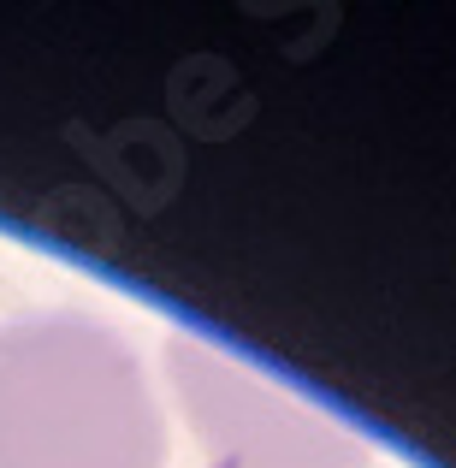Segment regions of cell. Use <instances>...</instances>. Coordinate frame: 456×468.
Segmentation results:
<instances>
[{
    "label": "cell",
    "mask_w": 456,
    "mask_h": 468,
    "mask_svg": "<svg viewBox=\"0 0 456 468\" xmlns=\"http://www.w3.org/2000/svg\"><path fill=\"white\" fill-rule=\"evenodd\" d=\"M160 410L131 338L83 309L0 326V468H166Z\"/></svg>",
    "instance_id": "6da1fadb"
},
{
    "label": "cell",
    "mask_w": 456,
    "mask_h": 468,
    "mask_svg": "<svg viewBox=\"0 0 456 468\" xmlns=\"http://www.w3.org/2000/svg\"><path fill=\"white\" fill-rule=\"evenodd\" d=\"M166 386L214 468H367L374 451L344 415L279 386L267 367L196 332L166 338Z\"/></svg>",
    "instance_id": "7a4b0ae2"
}]
</instances>
